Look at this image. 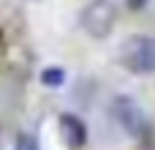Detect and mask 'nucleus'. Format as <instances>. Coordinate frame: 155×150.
I'll return each instance as SVG.
<instances>
[{"label": "nucleus", "instance_id": "f257e3e1", "mask_svg": "<svg viewBox=\"0 0 155 150\" xmlns=\"http://www.w3.org/2000/svg\"><path fill=\"white\" fill-rule=\"evenodd\" d=\"M123 68L131 74H153L155 71V38L150 36H128L117 52Z\"/></svg>", "mask_w": 155, "mask_h": 150}, {"label": "nucleus", "instance_id": "f03ea898", "mask_svg": "<svg viewBox=\"0 0 155 150\" xmlns=\"http://www.w3.org/2000/svg\"><path fill=\"white\" fill-rule=\"evenodd\" d=\"M117 22V8L112 0H90L82 11V27L93 38H106L114 30Z\"/></svg>", "mask_w": 155, "mask_h": 150}, {"label": "nucleus", "instance_id": "7ed1b4c3", "mask_svg": "<svg viewBox=\"0 0 155 150\" xmlns=\"http://www.w3.org/2000/svg\"><path fill=\"white\" fill-rule=\"evenodd\" d=\"M112 115H114V120H117L131 137H136V139L147 137V131H150L147 118H144L142 107H139L131 96H117V98L112 101Z\"/></svg>", "mask_w": 155, "mask_h": 150}, {"label": "nucleus", "instance_id": "20e7f679", "mask_svg": "<svg viewBox=\"0 0 155 150\" xmlns=\"http://www.w3.org/2000/svg\"><path fill=\"white\" fill-rule=\"evenodd\" d=\"M60 137H63L65 148H71V150L84 148V142H87V126H84V120L76 118V115H60Z\"/></svg>", "mask_w": 155, "mask_h": 150}, {"label": "nucleus", "instance_id": "39448f33", "mask_svg": "<svg viewBox=\"0 0 155 150\" xmlns=\"http://www.w3.org/2000/svg\"><path fill=\"white\" fill-rule=\"evenodd\" d=\"M63 82H65V71L60 66H49V68L41 71V85L44 87H60Z\"/></svg>", "mask_w": 155, "mask_h": 150}, {"label": "nucleus", "instance_id": "423d86ee", "mask_svg": "<svg viewBox=\"0 0 155 150\" xmlns=\"http://www.w3.org/2000/svg\"><path fill=\"white\" fill-rule=\"evenodd\" d=\"M14 150H41V148H38V139H35V137L22 134V137H16V145H14Z\"/></svg>", "mask_w": 155, "mask_h": 150}, {"label": "nucleus", "instance_id": "0eeeda50", "mask_svg": "<svg viewBox=\"0 0 155 150\" xmlns=\"http://www.w3.org/2000/svg\"><path fill=\"white\" fill-rule=\"evenodd\" d=\"M150 0H125V5L131 8V11H139V8H144Z\"/></svg>", "mask_w": 155, "mask_h": 150}]
</instances>
